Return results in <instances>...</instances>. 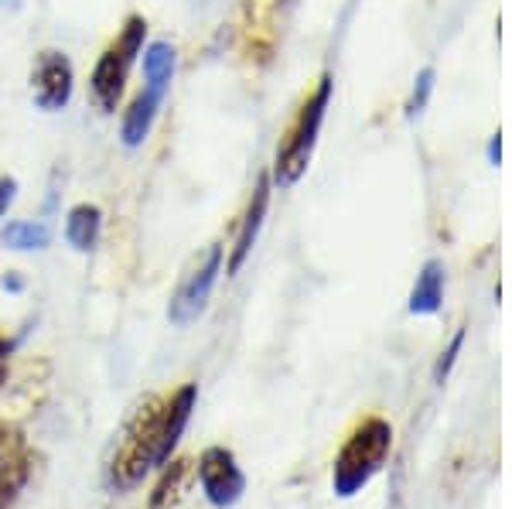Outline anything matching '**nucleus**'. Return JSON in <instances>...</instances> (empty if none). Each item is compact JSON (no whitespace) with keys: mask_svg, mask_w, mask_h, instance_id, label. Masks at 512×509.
I'll return each mask as SVG.
<instances>
[{"mask_svg":"<svg viewBox=\"0 0 512 509\" xmlns=\"http://www.w3.org/2000/svg\"><path fill=\"white\" fill-rule=\"evenodd\" d=\"M18 199V182L11 175H0V219L7 216V209Z\"/></svg>","mask_w":512,"mask_h":509,"instance_id":"f3484780","label":"nucleus"},{"mask_svg":"<svg viewBox=\"0 0 512 509\" xmlns=\"http://www.w3.org/2000/svg\"><path fill=\"white\" fill-rule=\"evenodd\" d=\"M21 441H18V434H14L11 428H4V424H0V472L7 469V465L14 462V458L21 455Z\"/></svg>","mask_w":512,"mask_h":509,"instance_id":"dca6fc26","label":"nucleus"},{"mask_svg":"<svg viewBox=\"0 0 512 509\" xmlns=\"http://www.w3.org/2000/svg\"><path fill=\"white\" fill-rule=\"evenodd\" d=\"M328 100H332V79L321 76L315 93L301 103L297 110L294 123L287 127L284 141L277 147V161H274V182L280 188H291L297 178L308 171V161H311V151L318 144V134H321V123H325V110H328Z\"/></svg>","mask_w":512,"mask_h":509,"instance_id":"20e7f679","label":"nucleus"},{"mask_svg":"<svg viewBox=\"0 0 512 509\" xmlns=\"http://www.w3.org/2000/svg\"><path fill=\"white\" fill-rule=\"evenodd\" d=\"M0 240H4L7 250L31 253V250H45L52 243V229L41 223V219H14V223L4 226Z\"/></svg>","mask_w":512,"mask_h":509,"instance_id":"4468645a","label":"nucleus"},{"mask_svg":"<svg viewBox=\"0 0 512 509\" xmlns=\"http://www.w3.org/2000/svg\"><path fill=\"white\" fill-rule=\"evenodd\" d=\"M444 301V267L431 260L424 264V270L417 274L414 294H410V311L414 315H437Z\"/></svg>","mask_w":512,"mask_h":509,"instance_id":"ddd939ff","label":"nucleus"},{"mask_svg":"<svg viewBox=\"0 0 512 509\" xmlns=\"http://www.w3.org/2000/svg\"><path fill=\"white\" fill-rule=\"evenodd\" d=\"M99 233H103V209L93 202L72 205L69 216H65V243L79 253H89L96 250Z\"/></svg>","mask_w":512,"mask_h":509,"instance_id":"f8f14e48","label":"nucleus"},{"mask_svg":"<svg viewBox=\"0 0 512 509\" xmlns=\"http://www.w3.org/2000/svg\"><path fill=\"white\" fill-rule=\"evenodd\" d=\"M219 270H222V246L212 243L209 250H205L202 257L185 270V277H181L175 294H171V305H168V322L171 325L188 328L192 322L202 318V311L212 298V287H216V281H219Z\"/></svg>","mask_w":512,"mask_h":509,"instance_id":"39448f33","label":"nucleus"},{"mask_svg":"<svg viewBox=\"0 0 512 509\" xmlns=\"http://www.w3.org/2000/svg\"><path fill=\"white\" fill-rule=\"evenodd\" d=\"M390 448H393L390 424H386L383 417H366V421L345 438L342 451L335 455V469H332L335 496L349 499L355 492L366 489L379 475V469L386 465Z\"/></svg>","mask_w":512,"mask_h":509,"instance_id":"f03ea898","label":"nucleus"},{"mask_svg":"<svg viewBox=\"0 0 512 509\" xmlns=\"http://www.w3.org/2000/svg\"><path fill=\"white\" fill-rule=\"evenodd\" d=\"M171 462V451L164 445V404L147 400L137 410V417L127 424L123 441L113 455L110 465V482L113 489H134L137 482H144V475L158 465Z\"/></svg>","mask_w":512,"mask_h":509,"instance_id":"f257e3e1","label":"nucleus"},{"mask_svg":"<svg viewBox=\"0 0 512 509\" xmlns=\"http://www.w3.org/2000/svg\"><path fill=\"white\" fill-rule=\"evenodd\" d=\"M4 287H7V291H21L24 281H21L18 274H7V277H4Z\"/></svg>","mask_w":512,"mask_h":509,"instance_id":"aec40b11","label":"nucleus"},{"mask_svg":"<svg viewBox=\"0 0 512 509\" xmlns=\"http://www.w3.org/2000/svg\"><path fill=\"white\" fill-rule=\"evenodd\" d=\"M431 79H434V72H424V76H420V86L414 89V110H420V106L427 103V93H431Z\"/></svg>","mask_w":512,"mask_h":509,"instance_id":"a211bd4d","label":"nucleus"},{"mask_svg":"<svg viewBox=\"0 0 512 509\" xmlns=\"http://www.w3.org/2000/svg\"><path fill=\"white\" fill-rule=\"evenodd\" d=\"M140 65H144V89L154 96H168L171 82H175V69H178V52L171 41H151L140 52Z\"/></svg>","mask_w":512,"mask_h":509,"instance_id":"9b49d317","label":"nucleus"},{"mask_svg":"<svg viewBox=\"0 0 512 509\" xmlns=\"http://www.w3.org/2000/svg\"><path fill=\"white\" fill-rule=\"evenodd\" d=\"M164 100L154 93H147V89H140L134 96V103L123 110V120H120V141L123 147H130V151H137V147L147 144V137H151L154 123H158V113H161Z\"/></svg>","mask_w":512,"mask_h":509,"instance_id":"1a4fd4ad","label":"nucleus"},{"mask_svg":"<svg viewBox=\"0 0 512 509\" xmlns=\"http://www.w3.org/2000/svg\"><path fill=\"white\" fill-rule=\"evenodd\" d=\"M267 205H270V178L260 175L256 178V188L250 195V205H246V216L239 223V233H236V243H233V253H229V277H236L243 270L246 257L253 253V243L260 236V226H263V216H267Z\"/></svg>","mask_w":512,"mask_h":509,"instance_id":"6e6552de","label":"nucleus"},{"mask_svg":"<svg viewBox=\"0 0 512 509\" xmlns=\"http://www.w3.org/2000/svg\"><path fill=\"white\" fill-rule=\"evenodd\" d=\"M7 356H11V342L0 339V380H4V366H7Z\"/></svg>","mask_w":512,"mask_h":509,"instance_id":"6ab92c4d","label":"nucleus"},{"mask_svg":"<svg viewBox=\"0 0 512 509\" xmlns=\"http://www.w3.org/2000/svg\"><path fill=\"white\" fill-rule=\"evenodd\" d=\"M76 93V69L59 48H45L31 69V100L41 113H59L72 103Z\"/></svg>","mask_w":512,"mask_h":509,"instance_id":"0eeeda50","label":"nucleus"},{"mask_svg":"<svg viewBox=\"0 0 512 509\" xmlns=\"http://www.w3.org/2000/svg\"><path fill=\"white\" fill-rule=\"evenodd\" d=\"M144 38H147V21L140 14H130L123 21L120 35L96 59V69L89 76V93H93V103L103 113H117L123 93H127L130 69L140 59V52H144Z\"/></svg>","mask_w":512,"mask_h":509,"instance_id":"7ed1b4c3","label":"nucleus"},{"mask_svg":"<svg viewBox=\"0 0 512 509\" xmlns=\"http://www.w3.org/2000/svg\"><path fill=\"white\" fill-rule=\"evenodd\" d=\"M195 479L202 486V496L216 509H233L246 492V475L239 469L236 455L222 445H212L198 455Z\"/></svg>","mask_w":512,"mask_h":509,"instance_id":"423d86ee","label":"nucleus"},{"mask_svg":"<svg viewBox=\"0 0 512 509\" xmlns=\"http://www.w3.org/2000/svg\"><path fill=\"white\" fill-rule=\"evenodd\" d=\"M195 479V462L192 458H175V462H164V472L154 486L151 499H147V509H181L188 499V489H192Z\"/></svg>","mask_w":512,"mask_h":509,"instance_id":"9d476101","label":"nucleus"},{"mask_svg":"<svg viewBox=\"0 0 512 509\" xmlns=\"http://www.w3.org/2000/svg\"><path fill=\"white\" fill-rule=\"evenodd\" d=\"M461 346H465V328H461V332L454 335V339H451V346H448V352H441V359H437V366H434V380H437V383H444V380H448V373H451L454 359H458Z\"/></svg>","mask_w":512,"mask_h":509,"instance_id":"2eb2a0df","label":"nucleus"}]
</instances>
